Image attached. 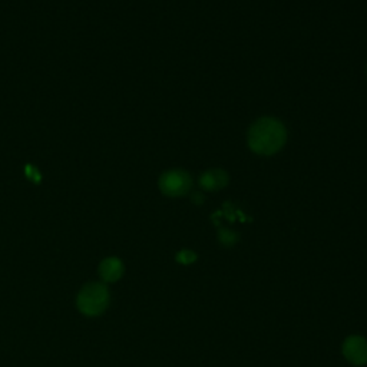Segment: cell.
Listing matches in <instances>:
<instances>
[{"instance_id":"1","label":"cell","mask_w":367,"mask_h":367,"mask_svg":"<svg viewBox=\"0 0 367 367\" xmlns=\"http://www.w3.org/2000/svg\"><path fill=\"white\" fill-rule=\"evenodd\" d=\"M247 141L250 149L258 156H274L284 147L287 131L277 118L263 117L250 126Z\"/></svg>"},{"instance_id":"2","label":"cell","mask_w":367,"mask_h":367,"mask_svg":"<svg viewBox=\"0 0 367 367\" xmlns=\"http://www.w3.org/2000/svg\"><path fill=\"white\" fill-rule=\"evenodd\" d=\"M111 294L109 290L102 283H89L81 288V292L76 299V305L78 310L88 316V317H96L105 313V310L109 305Z\"/></svg>"},{"instance_id":"3","label":"cell","mask_w":367,"mask_h":367,"mask_svg":"<svg viewBox=\"0 0 367 367\" xmlns=\"http://www.w3.org/2000/svg\"><path fill=\"white\" fill-rule=\"evenodd\" d=\"M192 188V180L188 172L182 169H171L164 172L160 178V189L167 197L187 196Z\"/></svg>"},{"instance_id":"4","label":"cell","mask_w":367,"mask_h":367,"mask_svg":"<svg viewBox=\"0 0 367 367\" xmlns=\"http://www.w3.org/2000/svg\"><path fill=\"white\" fill-rule=\"evenodd\" d=\"M343 353L350 363L363 366L367 363V341L363 337L352 336L344 341Z\"/></svg>"},{"instance_id":"5","label":"cell","mask_w":367,"mask_h":367,"mask_svg":"<svg viewBox=\"0 0 367 367\" xmlns=\"http://www.w3.org/2000/svg\"><path fill=\"white\" fill-rule=\"evenodd\" d=\"M229 181L228 173L224 169L216 168V169H208L205 171L203 176L200 177V187L205 191H220L224 187H227Z\"/></svg>"},{"instance_id":"6","label":"cell","mask_w":367,"mask_h":367,"mask_svg":"<svg viewBox=\"0 0 367 367\" xmlns=\"http://www.w3.org/2000/svg\"><path fill=\"white\" fill-rule=\"evenodd\" d=\"M98 272L105 283H115L124 274V264L117 257H108L100 264Z\"/></svg>"},{"instance_id":"7","label":"cell","mask_w":367,"mask_h":367,"mask_svg":"<svg viewBox=\"0 0 367 367\" xmlns=\"http://www.w3.org/2000/svg\"><path fill=\"white\" fill-rule=\"evenodd\" d=\"M192 200H194L197 204L203 203V196L200 194V192H194V194H192Z\"/></svg>"}]
</instances>
